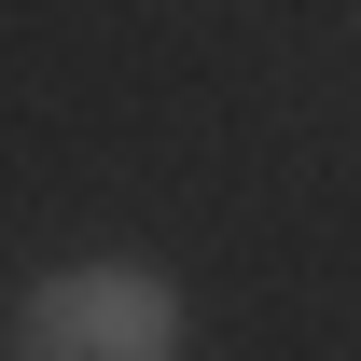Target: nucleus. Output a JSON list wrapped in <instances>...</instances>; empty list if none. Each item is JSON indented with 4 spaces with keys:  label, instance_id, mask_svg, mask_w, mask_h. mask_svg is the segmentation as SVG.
<instances>
[{
    "label": "nucleus",
    "instance_id": "nucleus-1",
    "mask_svg": "<svg viewBox=\"0 0 361 361\" xmlns=\"http://www.w3.org/2000/svg\"><path fill=\"white\" fill-rule=\"evenodd\" d=\"M14 361H180V292L153 264H56L14 306Z\"/></svg>",
    "mask_w": 361,
    "mask_h": 361
}]
</instances>
